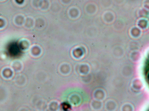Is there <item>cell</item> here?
<instances>
[{
	"instance_id": "obj_2",
	"label": "cell",
	"mask_w": 149,
	"mask_h": 111,
	"mask_svg": "<svg viewBox=\"0 0 149 111\" xmlns=\"http://www.w3.org/2000/svg\"><path fill=\"white\" fill-rule=\"evenodd\" d=\"M147 111H149V109H148V110H147Z\"/></svg>"
},
{
	"instance_id": "obj_1",
	"label": "cell",
	"mask_w": 149,
	"mask_h": 111,
	"mask_svg": "<svg viewBox=\"0 0 149 111\" xmlns=\"http://www.w3.org/2000/svg\"><path fill=\"white\" fill-rule=\"evenodd\" d=\"M9 52L10 54L13 56H16L18 55L20 52L19 46L16 44H12L9 46Z\"/></svg>"
}]
</instances>
